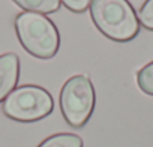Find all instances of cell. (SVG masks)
<instances>
[{"label":"cell","instance_id":"6da1fadb","mask_svg":"<svg viewBox=\"0 0 153 147\" xmlns=\"http://www.w3.org/2000/svg\"><path fill=\"white\" fill-rule=\"evenodd\" d=\"M90 14L101 33L113 41L126 42L140 32L138 18L128 0H90Z\"/></svg>","mask_w":153,"mask_h":147},{"label":"cell","instance_id":"7a4b0ae2","mask_svg":"<svg viewBox=\"0 0 153 147\" xmlns=\"http://www.w3.org/2000/svg\"><path fill=\"white\" fill-rule=\"evenodd\" d=\"M17 36L26 51L39 59L53 57L60 45V36L51 20L36 12H23L15 18Z\"/></svg>","mask_w":153,"mask_h":147},{"label":"cell","instance_id":"3957f363","mask_svg":"<svg viewBox=\"0 0 153 147\" xmlns=\"http://www.w3.org/2000/svg\"><path fill=\"white\" fill-rule=\"evenodd\" d=\"M53 111V98L42 87L23 86L12 90L3 102V113L18 122H36Z\"/></svg>","mask_w":153,"mask_h":147},{"label":"cell","instance_id":"277c9868","mask_svg":"<svg viewBox=\"0 0 153 147\" xmlns=\"http://www.w3.org/2000/svg\"><path fill=\"white\" fill-rule=\"evenodd\" d=\"M95 105V90L90 80L84 75L69 78L60 92V108L65 120L75 128L83 126Z\"/></svg>","mask_w":153,"mask_h":147},{"label":"cell","instance_id":"5b68a950","mask_svg":"<svg viewBox=\"0 0 153 147\" xmlns=\"http://www.w3.org/2000/svg\"><path fill=\"white\" fill-rule=\"evenodd\" d=\"M20 60L15 54L0 56V101L8 98L18 81Z\"/></svg>","mask_w":153,"mask_h":147},{"label":"cell","instance_id":"8992f818","mask_svg":"<svg viewBox=\"0 0 153 147\" xmlns=\"http://www.w3.org/2000/svg\"><path fill=\"white\" fill-rule=\"evenodd\" d=\"M14 2L20 8L36 12V14L38 12L50 14L60 8V0H14Z\"/></svg>","mask_w":153,"mask_h":147},{"label":"cell","instance_id":"52a82bcc","mask_svg":"<svg viewBox=\"0 0 153 147\" xmlns=\"http://www.w3.org/2000/svg\"><path fill=\"white\" fill-rule=\"evenodd\" d=\"M39 147H83V140L78 135L59 134L47 138Z\"/></svg>","mask_w":153,"mask_h":147},{"label":"cell","instance_id":"ba28073f","mask_svg":"<svg viewBox=\"0 0 153 147\" xmlns=\"http://www.w3.org/2000/svg\"><path fill=\"white\" fill-rule=\"evenodd\" d=\"M137 83H138L140 89L144 93L153 95V62L146 65L143 69L138 71V74H137Z\"/></svg>","mask_w":153,"mask_h":147},{"label":"cell","instance_id":"9c48e42d","mask_svg":"<svg viewBox=\"0 0 153 147\" xmlns=\"http://www.w3.org/2000/svg\"><path fill=\"white\" fill-rule=\"evenodd\" d=\"M138 20L146 29L153 30V0H147L143 5L138 14Z\"/></svg>","mask_w":153,"mask_h":147},{"label":"cell","instance_id":"30bf717a","mask_svg":"<svg viewBox=\"0 0 153 147\" xmlns=\"http://www.w3.org/2000/svg\"><path fill=\"white\" fill-rule=\"evenodd\" d=\"M72 12H84L90 6V0H60Z\"/></svg>","mask_w":153,"mask_h":147}]
</instances>
